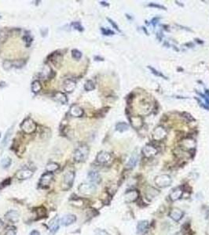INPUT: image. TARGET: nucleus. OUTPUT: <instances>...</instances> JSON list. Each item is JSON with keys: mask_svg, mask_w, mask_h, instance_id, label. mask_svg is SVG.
Wrapping results in <instances>:
<instances>
[{"mask_svg": "<svg viewBox=\"0 0 209 235\" xmlns=\"http://www.w3.org/2000/svg\"><path fill=\"white\" fill-rule=\"evenodd\" d=\"M88 154H89V147L87 145H82L75 150L73 158L77 162L83 161L87 158Z\"/></svg>", "mask_w": 209, "mask_h": 235, "instance_id": "obj_1", "label": "nucleus"}, {"mask_svg": "<svg viewBox=\"0 0 209 235\" xmlns=\"http://www.w3.org/2000/svg\"><path fill=\"white\" fill-rule=\"evenodd\" d=\"M21 128L26 134H32L36 130V124L32 118H26L21 124Z\"/></svg>", "mask_w": 209, "mask_h": 235, "instance_id": "obj_2", "label": "nucleus"}, {"mask_svg": "<svg viewBox=\"0 0 209 235\" xmlns=\"http://www.w3.org/2000/svg\"><path fill=\"white\" fill-rule=\"evenodd\" d=\"M172 180L170 176L166 174L160 175L157 176L155 179V183L159 187L164 188V187H168L171 184Z\"/></svg>", "mask_w": 209, "mask_h": 235, "instance_id": "obj_3", "label": "nucleus"}, {"mask_svg": "<svg viewBox=\"0 0 209 235\" xmlns=\"http://www.w3.org/2000/svg\"><path fill=\"white\" fill-rule=\"evenodd\" d=\"M96 186L94 183H82L79 187V191L83 195H92L96 192Z\"/></svg>", "mask_w": 209, "mask_h": 235, "instance_id": "obj_4", "label": "nucleus"}, {"mask_svg": "<svg viewBox=\"0 0 209 235\" xmlns=\"http://www.w3.org/2000/svg\"><path fill=\"white\" fill-rule=\"evenodd\" d=\"M75 179V172L70 171V172H66L65 175L64 176L63 179V186L65 189H69L72 187L74 182Z\"/></svg>", "mask_w": 209, "mask_h": 235, "instance_id": "obj_5", "label": "nucleus"}, {"mask_svg": "<svg viewBox=\"0 0 209 235\" xmlns=\"http://www.w3.org/2000/svg\"><path fill=\"white\" fill-rule=\"evenodd\" d=\"M166 135H167V132H166L165 128L162 126H158L153 130L152 138L155 140H161L165 138Z\"/></svg>", "mask_w": 209, "mask_h": 235, "instance_id": "obj_6", "label": "nucleus"}, {"mask_svg": "<svg viewBox=\"0 0 209 235\" xmlns=\"http://www.w3.org/2000/svg\"><path fill=\"white\" fill-rule=\"evenodd\" d=\"M54 176L51 172H46L44 173L40 178L39 180V186H41L43 187H46L47 186H49L50 184V183L52 182Z\"/></svg>", "mask_w": 209, "mask_h": 235, "instance_id": "obj_7", "label": "nucleus"}, {"mask_svg": "<svg viewBox=\"0 0 209 235\" xmlns=\"http://www.w3.org/2000/svg\"><path fill=\"white\" fill-rule=\"evenodd\" d=\"M76 221V215H72V214H68V215H65L62 216V218L60 220V224H61L62 226H69V225L73 224Z\"/></svg>", "mask_w": 209, "mask_h": 235, "instance_id": "obj_8", "label": "nucleus"}, {"mask_svg": "<svg viewBox=\"0 0 209 235\" xmlns=\"http://www.w3.org/2000/svg\"><path fill=\"white\" fill-rule=\"evenodd\" d=\"M5 218L7 221L15 223H18L19 221L20 214L16 210H10L5 214Z\"/></svg>", "mask_w": 209, "mask_h": 235, "instance_id": "obj_9", "label": "nucleus"}, {"mask_svg": "<svg viewBox=\"0 0 209 235\" xmlns=\"http://www.w3.org/2000/svg\"><path fill=\"white\" fill-rule=\"evenodd\" d=\"M157 152H158V150L157 148L152 146V145H150V144L146 145L142 149V154L146 158H151V157L155 156L157 154Z\"/></svg>", "mask_w": 209, "mask_h": 235, "instance_id": "obj_10", "label": "nucleus"}, {"mask_svg": "<svg viewBox=\"0 0 209 235\" xmlns=\"http://www.w3.org/2000/svg\"><path fill=\"white\" fill-rule=\"evenodd\" d=\"M139 198V193L136 190H128L125 194V201L127 202H134L138 199Z\"/></svg>", "mask_w": 209, "mask_h": 235, "instance_id": "obj_11", "label": "nucleus"}, {"mask_svg": "<svg viewBox=\"0 0 209 235\" xmlns=\"http://www.w3.org/2000/svg\"><path fill=\"white\" fill-rule=\"evenodd\" d=\"M33 175V171L32 170L29 169H22L19 170L17 172V177L19 180H27L29 179L30 177H32Z\"/></svg>", "mask_w": 209, "mask_h": 235, "instance_id": "obj_12", "label": "nucleus"}, {"mask_svg": "<svg viewBox=\"0 0 209 235\" xmlns=\"http://www.w3.org/2000/svg\"><path fill=\"white\" fill-rule=\"evenodd\" d=\"M96 160L101 164L108 163L111 160V155L109 153L102 151V152L98 153V155H97V158H96Z\"/></svg>", "mask_w": 209, "mask_h": 235, "instance_id": "obj_13", "label": "nucleus"}, {"mask_svg": "<svg viewBox=\"0 0 209 235\" xmlns=\"http://www.w3.org/2000/svg\"><path fill=\"white\" fill-rule=\"evenodd\" d=\"M183 214L184 213H183V212L181 209L174 208V209H171L170 212H169V216L173 220L178 222L180 220H182V218L183 217Z\"/></svg>", "mask_w": 209, "mask_h": 235, "instance_id": "obj_14", "label": "nucleus"}, {"mask_svg": "<svg viewBox=\"0 0 209 235\" xmlns=\"http://www.w3.org/2000/svg\"><path fill=\"white\" fill-rule=\"evenodd\" d=\"M83 110L78 105L74 104L71 106L69 109V114L73 117H81L83 115Z\"/></svg>", "mask_w": 209, "mask_h": 235, "instance_id": "obj_15", "label": "nucleus"}, {"mask_svg": "<svg viewBox=\"0 0 209 235\" xmlns=\"http://www.w3.org/2000/svg\"><path fill=\"white\" fill-rule=\"evenodd\" d=\"M76 83L75 81L72 80V79H66L63 83L64 90L66 93H72L76 88Z\"/></svg>", "mask_w": 209, "mask_h": 235, "instance_id": "obj_16", "label": "nucleus"}, {"mask_svg": "<svg viewBox=\"0 0 209 235\" xmlns=\"http://www.w3.org/2000/svg\"><path fill=\"white\" fill-rule=\"evenodd\" d=\"M183 190L182 189V187H176V188H174V189L171 192L169 197H170L171 200L174 201L179 200V198L183 196Z\"/></svg>", "mask_w": 209, "mask_h": 235, "instance_id": "obj_17", "label": "nucleus"}, {"mask_svg": "<svg viewBox=\"0 0 209 235\" xmlns=\"http://www.w3.org/2000/svg\"><path fill=\"white\" fill-rule=\"evenodd\" d=\"M149 227V222L147 220H142L138 222L137 225V234H142L145 233L146 230Z\"/></svg>", "mask_w": 209, "mask_h": 235, "instance_id": "obj_18", "label": "nucleus"}, {"mask_svg": "<svg viewBox=\"0 0 209 235\" xmlns=\"http://www.w3.org/2000/svg\"><path fill=\"white\" fill-rule=\"evenodd\" d=\"M138 161V154H137L136 152H134L131 155V157L129 159L128 162L127 164V168L131 169L135 167V166L137 165Z\"/></svg>", "mask_w": 209, "mask_h": 235, "instance_id": "obj_19", "label": "nucleus"}, {"mask_svg": "<svg viewBox=\"0 0 209 235\" xmlns=\"http://www.w3.org/2000/svg\"><path fill=\"white\" fill-rule=\"evenodd\" d=\"M54 99L62 104H66L68 103L67 96H66L65 94L61 93V92H56L54 95Z\"/></svg>", "mask_w": 209, "mask_h": 235, "instance_id": "obj_20", "label": "nucleus"}, {"mask_svg": "<svg viewBox=\"0 0 209 235\" xmlns=\"http://www.w3.org/2000/svg\"><path fill=\"white\" fill-rule=\"evenodd\" d=\"M59 225H60V220H58V218H54L51 220V222L50 223V232L52 234H54L59 229Z\"/></svg>", "mask_w": 209, "mask_h": 235, "instance_id": "obj_21", "label": "nucleus"}, {"mask_svg": "<svg viewBox=\"0 0 209 235\" xmlns=\"http://www.w3.org/2000/svg\"><path fill=\"white\" fill-rule=\"evenodd\" d=\"M88 178L92 183H99L101 182V176L98 172L91 171L88 173Z\"/></svg>", "mask_w": 209, "mask_h": 235, "instance_id": "obj_22", "label": "nucleus"}, {"mask_svg": "<svg viewBox=\"0 0 209 235\" xmlns=\"http://www.w3.org/2000/svg\"><path fill=\"white\" fill-rule=\"evenodd\" d=\"M159 194V190L156 189V188H154V187H148L146 190V195L149 199L154 198L155 197H157Z\"/></svg>", "mask_w": 209, "mask_h": 235, "instance_id": "obj_23", "label": "nucleus"}, {"mask_svg": "<svg viewBox=\"0 0 209 235\" xmlns=\"http://www.w3.org/2000/svg\"><path fill=\"white\" fill-rule=\"evenodd\" d=\"M41 89L42 85L39 81L35 80L32 83V93H38L41 91Z\"/></svg>", "mask_w": 209, "mask_h": 235, "instance_id": "obj_24", "label": "nucleus"}, {"mask_svg": "<svg viewBox=\"0 0 209 235\" xmlns=\"http://www.w3.org/2000/svg\"><path fill=\"white\" fill-rule=\"evenodd\" d=\"M59 169V165L57 163L55 162H50L49 164H47V166L46 167V169L48 172H55L56 170H57Z\"/></svg>", "mask_w": 209, "mask_h": 235, "instance_id": "obj_25", "label": "nucleus"}, {"mask_svg": "<svg viewBox=\"0 0 209 235\" xmlns=\"http://www.w3.org/2000/svg\"><path fill=\"white\" fill-rule=\"evenodd\" d=\"M128 128H129V126L127 124V123H125V122H119V123L116 124V130L120 132V133H123L124 131H127L128 129Z\"/></svg>", "mask_w": 209, "mask_h": 235, "instance_id": "obj_26", "label": "nucleus"}, {"mask_svg": "<svg viewBox=\"0 0 209 235\" xmlns=\"http://www.w3.org/2000/svg\"><path fill=\"white\" fill-rule=\"evenodd\" d=\"M12 132H13V128H10L8 129V131H7V133H6V135H5L4 139H2V147H6L7 145L8 142H9L10 138V135L12 134Z\"/></svg>", "mask_w": 209, "mask_h": 235, "instance_id": "obj_27", "label": "nucleus"}, {"mask_svg": "<svg viewBox=\"0 0 209 235\" xmlns=\"http://www.w3.org/2000/svg\"><path fill=\"white\" fill-rule=\"evenodd\" d=\"M95 88V85H94V82H92L91 80L87 81L84 84V89L86 91H92L94 90Z\"/></svg>", "mask_w": 209, "mask_h": 235, "instance_id": "obj_28", "label": "nucleus"}, {"mask_svg": "<svg viewBox=\"0 0 209 235\" xmlns=\"http://www.w3.org/2000/svg\"><path fill=\"white\" fill-rule=\"evenodd\" d=\"M9 35V33L6 29H1L0 30V42H3L7 39Z\"/></svg>", "mask_w": 209, "mask_h": 235, "instance_id": "obj_29", "label": "nucleus"}, {"mask_svg": "<svg viewBox=\"0 0 209 235\" xmlns=\"http://www.w3.org/2000/svg\"><path fill=\"white\" fill-rule=\"evenodd\" d=\"M11 162H12L11 158H10L9 157H7V158H5L2 159V161H1V166L4 169H7V168H9L10 166Z\"/></svg>", "mask_w": 209, "mask_h": 235, "instance_id": "obj_30", "label": "nucleus"}, {"mask_svg": "<svg viewBox=\"0 0 209 235\" xmlns=\"http://www.w3.org/2000/svg\"><path fill=\"white\" fill-rule=\"evenodd\" d=\"M72 57L76 60H79L82 57V53L80 51H79L78 50H72Z\"/></svg>", "mask_w": 209, "mask_h": 235, "instance_id": "obj_31", "label": "nucleus"}, {"mask_svg": "<svg viewBox=\"0 0 209 235\" xmlns=\"http://www.w3.org/2000/svg\"><path fill=\"white\" fill-rule=\"evenodd\" d=\"M71 26H72L74 29H76V30L79 31H83V27L81 25V24L79 22H73V23H72V24H71Z\"/></svg>", "mask_w": 209, "mask_h": 235, "instance_id": "obj_32", "label": "nucleus"}, {"mask_svg": "<svg viewBox=\"0 0 209 235\" xmlns=\"http://www.w3.org/2000/svg\"><path fill=\"white\" fill-rule=\"evenodd\" d=\"M101 30H102V34L104 35H114L113 31H111V30H109V29L104 28H101Z\"/></svg>", "mask_w": 209, "mask_h": 235, "instance_id": "obj_33", "label": "nucleus"}, {"mask_svg": "<svg viewBox=\"0 0 209 235\" xmlns=\"http://www.w3.org/2000/svg\"><path fill=\"white\" fill-rule=\"evenodd\" d=\"M94 235H109V233L104 230H102V229H97L94 231Z\"/></svg>", "mask_w": 209, "mask_h": 235, "instance_id": "obj_34", "label": "nucleus"}, {"mask_svg": "<svg viewBox=\"0 0 209 235\" xmlns=\"http://www.w3.org/2000/svg\"><path fill=\"white\" fill-rule=\"evenodd\" d=\"M3 68H4V69L6 70H9L11 68H13V66H12V62H11L10 61H4V63H3Z\"/></svg>", "mask_w": 209, "mask_h": 235, "instance_id": "obj_35", "label": "nucleus"}, {"mask_svg": "<svg viewBox=\"0 0 209 235\" xmlns=\"http://www.w3.org/2000/svg\"><path fill=\"white\" fill-rule=\"evenodd\" d=\"M24 42H25V43H26L27 46H29V45H30V44L32 43V39L31 36H29V35H25L24 37Z\"/></svg>", "mask_w": 209, "mask_h": 235, "instance_id": "obj_36", "label": "nucleus"}, {"mask_svg": "<svg viewBox=\"0 0 209 235\" xmlns=\"http://www.w3.org/2000/svg\"><path fill=\"white\" fill-rule=\"evenodd\" d=\"M107 19H108V20L109 21V23H110V24H112V26L113 27V28L116 29V30H117L118 31H120V28H119V27L117 26V24H116L115 22H114L113 20H111L110 18H107Z\"/></svg>", "mask_w": 209, "mask_h": 235, "instance_id": "obj_37", "label": "nucleus"}, {"mask_svg": "<svg viewBox=\"0 0 209 235\" xmlns=\"http://www.w3.org/2000/svg\"><path fill=\"white\" fill-rule=\"evenodd\" d=\"M149 69L151 70V71H152V73H153V74H156V75H157V76H160V77H163V78H166L165 77L163 76V74H161V73H158V72H157V71H156V70L154 69V68H151V67H149Z\"/></svg>", "mask_w": 209, "mask_h": 235, "instance_id": "obj_38", "label": "nucleus"}, {"mask_svg": "<svg viewBox=\"0 0 209 235\" xmlns=\"http://www.w3.org/2000/svg\"><path fill=\"white\" fill-rule=\"evenodd\" d=\"M6 235H16V232L14 230H13V229H9V230L7 231Z\"/></svg>", "mask_w": 209, "mask_h": 235, "instance_id": "obj_39", "label": "nucleus"}, {"mask_svg": "<svg viewBox=\"0 0 209 235\" xmlns=\"http://www.w3.org/2000/svg\"><path fill=\"white\" fill-rule=\"evenodd\" d=\"M149 7H157V8H160V9H166L165 7H163V6H160V5H157V4H154V3H151V4H149Z\"/></svg>", "mask_w": 209, "mask_h": 235, "instance_id": "obj_40", "label": "nucleus"}, {"mask_svg": "<svg viewBox=\"0 0 209 235\" xmlns=\"http://www.w3.org/2000/svg\"><path fill=\"white\" fill-rule=\"evenodd\" d=\"M185 115H186L187 116H184V117L186 118H188V120H189V121H194V118L192 117L191 115H190V114H187V113H185Z\"/></svg>", "mask_w": 209, "mask_h": 235, "instance_id": "obj_41", "label": "nucleus"}, {"mask_svg": "<svg viewBox=\"0 0 209 235\" xmlns=\"http://www.w3.org/2000/svg\"><path fill=\"white\" fill-rule=\"evenodd\" d=\"M30 235H40V234L38 231H32L30 233Z\"/></svg>", "mask_w": 209, "mask_h": 235, "instance_id": "obj_42", "label": "nucleus"}, {"mask_svg": "<svg viewBox=\"0 0 209 235\" xmlns=\"http://www.w3.org/2000/svg\"><path fill=\"white\" fill-rule=\"evenodd\" d=\"M6 85V83L4 82H0V88L3 87V86H5Z\"/></svg>", "mask_w": 209, "mask_h": 235, "instance_id": "obj_43", "label": "nucleus"}, {"mask_svg": "<svg viewBox=\"0 0 209 235\" xmlns=\"http://www.w3.org/2000/svg\"><path fill=\"white\" fill-rule=\"evenodd\" d=\"M101 4L103 5V6H106V7H108V6H109V4H108V3L105 2H101Z\"/></svg>", "mask_w": 209, "mask_h": 235, "instance_id": "obj_44", "label": "nucleus"}, {"mask_svg": "<svg viewBox=\"0 0 209 235\" xmlns=\"http://www.w3.org/2000/svg\"><path fill=\"white\" fill-rule=\"evenodd\" d=\"M2 226H3V223H2V220H0V229H2Z\"/></svg>", "mask_w": 209, "mask_h": 235, "instance_id": "obj_45", "label": "nucleus"}]
</instances>
